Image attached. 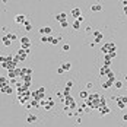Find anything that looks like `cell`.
<instances>
[{
    "mask_svg": "<svg viewBox=\"0 0 127 127\" xmlns=\"http://www.w3.org/2000/svg\"><path fill=\"white\" fill-rule=\"evenodd\" d=\"M115 50H117V45H115V42H113V41L104 42V45L101 47V53H102V54H108V53L115 51Z\"/></svg>",
    "mask_w": 127,
    "mask_h": 127,
    "instance_id": "cell-1",
    "label": "cell"
},
{
    "mask_svg": "<svg viewBox=\"0 0 127 127\" xmlns=\"http://www.w3.org/2000/svg\"><path fill=\"white\" fill-rule=\"evenodd\" d=\"M92 35H94V38H95V40H94L95 44H99V42L104 41V34H102L101 31H97V29H95V31H92Z\"/></svg>",
    "mask_w": 127,
    "mask_h": 127,
    "instance_id": "cell-2",
    "label": "cell"
},
{
    "mask_svg": "<svg viewBox=\"0 0 127 127\" xmlns=\"http://www.w3.org/2000/svg\"><path fill=\"white\" fill-rule=\"evenodd\" d=\"M28 53H29V50H25V48H19V50H18L16 56H18V59H19V61H25Z\"/></svg>",
    "mask_w": 127,
    "mask_h": 127,
    "instance_id": "cell-3",
    "label": "cell"
},
{
    "mask_svg": "<svg viewBox=\"0 0 127 127\" xmlns=\"http://www.w3.org/2000/svg\"><path fill=\"white\" fill-rule=\"evenodd\" d=\"M19 42H21V48H25V50H29L31 48V40L28 37L19 38Z\"/></svg>",
    "mask_w": 127,
    "mask_h": 127,
    "instance_id": "cell-4",
    "label": "cell"
},
{
    "mask_svg": "<svg viewBox=\"0 0 127 127\" xmlns=\"http://www.w3.org/2000/svg\"><path fill=\"white\" fill-rule=\"evenodd\" d=\"M110 72H111V67L110 66H102L101 69H99V76H107L108 73H110Z\"/></svg>",
    "mask_w": 127,
    "mask_h": 127,
    "instance_id": "cell-5",
    "label": "cell"
},
{
    "mask_svg": "<svg viewBox=\"0 0 127 127\" xmlns=\"http://www.w3.org/2000/svg\"><path fill=\"white\" fill-rule=\"evenodd\" d=\"M25 21H26V16H25V15H16V16H15V22L19 24V25H24Z\"/></svg>",
    "mask_w": 127,
    "mask_h": 127,
    "instance_id": "cell-6",
    "label": "cell"
},
{
    "mask_svg": "<svg viewBox=\"0 0 127 127\" xmlns=\"http://www.w3.org/2000/svg\"><path fill=\"white\" fill-rule=\"evenodd\" d=\"M56 21L59 22V24H61V22H64V21H67V13H57L56 15Z\"/></svg>",
    "mask_w": 127,
    "mask_h": 127,
    "instance_id": "cell-7",
    "label": "cell"
},
{
    "mask_svg": "<svg viewBox=\"0 0 127 127\" xmlns=\"http://www.w3.org/2000/svg\"><path fill=\"white\" fill-rule=\"evenodd\" d=\"M70 15L75 18V19H78V18L82 15V12H80V7H73L72 9V12H70Z\"/></svg>",
    "mask_w": 127,
    "mask_h": 127,
    "instance_id": "cell-8",
    "label": "cell"
},
{
    "mask_svg": "<svg viewBox=\"0 0 127 127\" xmlns=\"http://www.w3.org/2000/svg\"><path fill=\"white\" fill-rule=\"evenodd\" d=\"M51 26H42V28H40V34L41 35H51Z\"/></svg>",
    "mask_w": 127,
    "mask_h": 127,
    "instance_id": "cell-9",
    "label": "cell"
},
{
    "mask_svg": "<svg viewBox=\"0 0 127 127\" xmlns=\"http://www.w3.org/2000/svg\"><path fill=\"white\" fill-rule=\"evenodd\" d=\"M110 113H111V110H110L107 105L99 107V114H101V115H107V114H110Z\"/></svg>",
    "mask_w": 127,
    "mask_h": 127,
    "instance_id": "cell-10",
    "label": "cell"
},
{
    "mask_svg": "<svg viewBox=\"0 0 127 127\" xmlns=\"http://www.w3.org/2000/svg\"><path fill=\"white\" fill-rule=\"evenodd\" d=\"M113 86H114V82L108 80V79H107V80H105V82L102 83V89H111Z\"/></svg>",
    "mask_w": 127,
    "mask_h": 127,
    "instance_id": "cell-11",
    "label": "cell"
},
{
    "mask_svg": "<svg viewBox=\"0 0 127 127\" xmlns=\"http://www.w3.org/2000/svg\"><path fill=\"white\" fill-rule=\"evenodd\" d=\"M24 83H28V85H31V82H32V76H29V75H25V76H21L19 78Z\"/></svg>",
    "mask_w": 127,
    "mask_h": 127,
    "instance_id": "cell-12",
    "label": "cell"
},
{
    "mask_svg": "<svg viewBox=\"0 0 127 127\" xmlns=\"http://www.w3.org/2000/svg\"><path fill=\"white\" fill-rule=\"evenodd\" d=\"M73 102H75V99H73V97H70V95H69V97H64V102H63L64 105H67V107H70V105H72V104H73Z\"/></svg>",
    "mask_w": 127,
    "mask_h": 127,
    "instance_id": "cell-13",
    "label": "cell"
},
{
    "mask_svg": "<svg viewBox=\"0 0 127 127\" xmlns=\"http://www.w3.org/2000/svg\"><path fill=\"white\" fill-rule=\"evenodd\" d=\"M111 63H113V59L108 54H104V66H111Z\"/></svg>",
    "mask_w": 127,
    "mask_h": 127,
    "instance_id": "cell-14",
    "label": "cell"
},
{
    "mask_svg": "<svg viewBox=\"0 0 127 127\" xmlns=\"http://www.w3.org/2000/svg\"><path fill=\"white\" fill-rule=\"evenodd\" d=\"M102 9H104V7H102L99 3H97V5H92V6H91V10H92V12H97V13H98V12H102Z\"/></svg>",
    "mask_w": 127,
    "mask_h": 127,
    "instance_id": "cell-15",
    "label": "cell"
},
{
    "mask_svg": "<svg viewBox=\"0 0 127 127\" xmlns=\"http://www.w3.org/2000/svg\"><path fill=\"white\" fill-rule=\"evenodd\" d=\"M2 41H3V45H5V47H10V45H12V40L7 37V35H5V37L2 38Z\"/></svg>",
    "mask_w": 127,
    "mask_h": 127,
    "instance_id": "cell-16",
    "label": "cell"
},
{
    "mask_svg": "<svg viewBox=\"0 0 127 127\" xmlns=\"http://www.w3.org/2000/svg\"><path fill=\"white\" fill-rule=\"evenodd\" d=\"M79 97H80V99H88V97H89V92L86 89H83V91H79Z\"/></svg>",
    "mask_w": 127,
    "mask_h": 127,
    "instance_id": "cell-17",
    "label": "cell"
},
{
    "mask_svg": "<svg viewBox=\"0 0 127 127\" xmlns=\"http://www.w3.org/2000/svg\"><path fill=\"white\" fill-rule=\"evenodd\" d=\"M35 121H37V115H35V114H28V117H26V123L32 124V123H35Z\"/></svg>",
    "mask_w": 127,
    "mask_h": 127,
    "instance_id": "cell-18",
    "label": "cell"
},
{
    "mask_svg": "<svg viewBox=\"0 0 127 127\" xmlns=\"http://www.w3.org/2000/svg\"><path fill=\"white\" fill-rule=\"evenodd\" d=\"M18 101H19V104H21V105H26L28 98H26V97H24V95H18Z\"/></svg>",
    "mask_w": 127,
    "mask_h": 127,
    "instance_id": "cell-19",
    "label": "cell"
},
{
    "mask_svg": "<svg viewBox=\"0 0 127 127\" xmlns=\"http://www.w3.org/2000/svg\"><path fill=\"white\" fill-rule=\"evenodd\" d=\"M54 37H51V35H42V37H41V42H51V40H53Z\"/></svg>",
    "mask_w": 127,
    "mask_h": 127,
    "instance_id": "cell-20",
    "label": "cell"
},
{
    "mask_svg": "<svg viewBox=\"0 0 127 127\" xmlns=\"http://www.w3.org/2000/svg\"><path fill=\"white\" fill-rule=\"evenodd\" d=\"M7 78H9V79H16V78H18L15 69H13V70H7Z\"/></svg>",
    "mask_w": 127,
    "mask_h": 127,
    "instance_id": "cell-21",
    "label": "cell"
},
{
    "mask_svg": "<svg viewBox=\"0 0 127 127\" xmlns=\"http://www.w3.org/2000/svg\"><path fill=\"white\" fill-rule=\"evenodd\" d=\"M72 28H73L75 31H80V22L79 21H75L73 24H72Z\"/></svg>",
    "mask_w": 127,
    "mask_h": 127,
    "instance_id": "cell-22",
    "label": "cell"
},
{
    "mask_svg": "<svg viewBox=\"0 0 127 127\" xmlns=\"http://www.w3.org/2000/svg\"><path fill=\"white\" fill-rule=\"evenodd\" d=\"M24 26H25V31H32V25H31V22L26 19L25 21V24H24Z\"/></svg>",
    "mask_w": 127,
    "mask_h": 127,
    "instance_id": "cell-23",
    "label": "cell"
},
{
    "mask_svg": "<svg viewBox=\"0 0 127 127\" xmlns=\"http://www.w3.org/2000/svg\"><path fill=\"white\" fill-rule=\"evenodd\" d=\"M107 78H108V80H111V82H115V76H114V72L111 70L110 73L107 75Z\"/></svg>",
    "mask_w": 127,
    "mask_h": 127,
    "instance_id": "cell-24",
    "label": "cell"
},
{
    "mask_svg": "<svg viewBox=\"0 0 127 127\" xmlns=\"http://www.w3.org/2000/svg\"><path fill=\"white\" fill-rule=\"evenodd\" d=\"M113 88H115V89H121V88H123V82H121V80H115Z\"/></svg>",
    "mask_w": 127,
    "mask_h": 127,
    "instance_id": "cell-25",
    "label": "cell"
},
{
    "mask_svg": "<svg viewBox=\"0 0 127 127\" xmlns=\"http://www.w3.org/2000/svg\"><path fill=\"white\" fill-rule=\"evenodd\" d=\"M61 67L64 69V72H67V70H70V69H72V64H70V63H63V64H61Z\"/></svg>",
    "mask_w": 127,
    "mask_h": 127,
    "instance_id": "cell-26",
    "label": "cell"
},
{
    "mask_svg": "<svg viewBox=\"0 0 127 127\" xmlns=\"http://www.w3.org/2000/svg\"><path fill=\"white\" fill-rule=\"evenodd\" d=\"M70 89H72V88H69V86L64 88V91H63V95H64V97H69V95H70Z\"/></svg>",
    "mask_w": 127,
    "mask_h": 127,
    "instance_id": "cell-27",
    "label": "cell"
},
{
    "mask_svg": "<svg viewBox=\"0 0 127 127\" xmlns=\"http://www.w3.org/2000/svg\"><path fill=\"white\" fill-rule=\"evenodd\" d=\"M6 35H7V37H9V38H10L12 41H16V40H18V37H16V34H6Z\"/></svg>",
    "mask_w": 127,
    "mask_h": 127,
    "instance_id": "cell-28",
    "label": "cell"
},
{
    "mask_svg": "<svg viewBox=\"0 0 127 127\" xmlns=\"http://www.w3.org/2000/svg\"><path fill=\"white\" fill-rule=\"evenodd\" d=\"M108 56H110V57L114 60V59L117 57V50H115V51H111V53H108Z\"/></svg>",
    "mask_w": 127,
    "mask_h": 127,
    "instance_id": "cell-29",
    "label": "cell"
},
{
    "mask_svg": "<svg viewBox=\"0 0 127 127\" xmlns=\"http://www.w3.org/2000/svg\"><path fill=\"white\" fill-rule=\"evenodd\" d=\"M59 42H60V40H59V38H53V40H51V44H53V45H57Z\"/></svg>",
    "mask_w": 127,
    "mask_h": 127,
    "instance_id": "cell-30",
    "label": "cell"
},
{
    "mask_svg": "<svg viewBox=\"0 0 127 127\" xmlns=\"http://www.w3.org/2000/svg\"><path fill=\"white\" fill-rule=\"evenodd\" d=\"M60 26H61V28H67V26H69V21H64V22H61V24H60Z\"/></svg>",
    "mask_w": 127,
    "mask_h": 127,
    "instance_id": "cell-31",
    "label": "cell"
},
{
    "mask_svg": "<svg viewBox=\"0 0 127 127\" xmlns=\"http://www.w3.org/2000/svg\"><path fill=\"white\" fill-rule=\"evenodd\" d=\"M121 102H124V104H127V97H117Z\"/></svg>",
    "mask_w": 127,
    "mask_h": 127,
    "instance_id": "cell-32",
    "label": "cell"
},
{
    "mask_svg": "<svg viewBox=\"0 0 127 127\" xmlns=\"http://www.w3.org/2000/svg\"><path fill=\"white\" fill-rule=\"evenodd\" d=\"M57 73H59V75H63V73H64V69H63L61 66H60V67H57Z\"/></svg>",
    "mask_w": 127,
    "mask_h": 127,
    "instance_id": "cell-33",
    "label": "cell"
},
{
    "mask_svg": "<svg viewBox=\"0 0 127 127\" xmlns=\"http://www.w3.org/2000/svg\"><path fill=\"white\" fill-rule=\"evenodd\" d=\"M5 61H7L6 56H0V64H2V63H5Z\"/></svg>",
    "mask_w": 127,
    "mask_h": 127,
    "instance_id": "cell-34",
    "label": "cell"
},
{
    "mask_svg": "<svg viewBox=\"0 0 127 127\" xmlns=\"http://www.w3.org/2000/svg\"><path fill=\"white\" fill-rule=\"evenodd\" d=\"M85 32H86V34H92V28H91V26H86V28H85Z\"/></svg>",
    "mask_w": 127,
    "mask_h": 127,
    "instance_id": "cell-35",
    "label": "cell"
},
{
    "mask_svg": "<svg viewBox=\"0 0 127 127\" xmlns=\"http://www.w3.org/2000/svg\"><path fill=\"white\" fill-rule=\"evenodd\" d=\"M69 50H70V45L69 44H64L63 45V51H69Z\"/></svg>",
    "mask_w": 127,
    "mask_h": 127,
    "instance_id": "cell-36",
    "label": "cell"
},
{
    "mask_svg": "<svg viewBox=\"0 0 127 127\" xmlns=\"http://www.w3.org/2000/svg\"><path fill=\"white\" fill-rule=\"evenodd\" d=\"M86 88H88V89H91V88H94V83H92V82H88V83H86Z\"/></svg>",
    "mask_w": 127,
    "mask_h": 127,
    "instance_id": "cell-37",
    "label": "cell"
},
{
    "mask_svg": "<svg viewBox=\"0 0 127 127\" xmlns=\"http://www.w3.org/2000/svg\"><path fill=\"white\" fill-rule=\"evenodd\" d=\"M123 12L127 15V3H124V5H123Z\"/></svg>",
    "mask_w": 127,
    "mask_h": 127,
    "instance_id": "cell-38",
    "label": "cell"
},
{
    "mask_svg": "<svg viewBox=\"0 0 127 127\" xmlns=\"http://www.w3.org/2000/svg\"><path fill=\"white\" fill-rule=\"evenodd\" d=\"M76 21H79V22H80V24H82V22H83V21H85V18H83V16H82V15H80V16H79V18H78V19H76Z\"/></svg>",
    "mask_w": 127,
    "mask_h": 127,
    "instance_id": "cell-39",
    "label": "cell"
},
{
    "mask_svg": "<svg viewBox=\"0 0 127 127\" xmlns=\"http://www.w3.org/2000/svg\"><path fill=\"white\" fill-rule=\"evenodd\" d=\"M66 86H69V88H72V86H73V80H69V82L66 83Z\"/></svg>",
    "mask_w": 127,
    "mask_h": 127,
    "instance_id": "cell-40",
    "label": "cell"
},
{
    "mask_svg": "<svg viewBox=\"0 0 127 127\" xmlns=\"http://www.w3.org/2000/svg\"><path fill=\"white\" fill-rule=\"evenodd\" d=\"M82 123V120H80V117H76V124H80Z\"/></svg>",
    "mask_w": 127,
    "mask_h": 127,
    "instance_id": "cell-41",
    "label": "cell"
},
{
    "mask_svg": "<svg viewBox=\"0 0 127 127\" xmlns=\"http://www.w3.org/2000/svg\"><path fill=\"white\" fill-rule=\"evenodd\" d=\"M26 108H28V110H31V108H32V105H31V102H26Z\"/></svg>",
    "mask_w": 127,
    "mask_h": 127,
    "instance_id": "cell-42",
    "label": "cell"
},
{
    "mask_svg": "<svg viewBox=\"0 0 127 127\" xmlns=\"http://www.w3.org/2000/svg\"><path fill=\"white\" fill-rule=\"evenodd\" d=\"M123 120H124V121H127V114H124V115H123Z\"/></svg>",
    "mask_w": 127,
    "mask_h": 127,
    "instance_id": "cell-43",
    "label": "cell"
},
{
    "mask_svg": "<svg viewBox=\"0 0 127 127\" xmlns=\"http://www.w3.org/2000/svg\"><path fill=\"white\" fill-rule=\"evenodd\" d=\"M2 3H3V5H6V3H7V0H2Z\"/></svg>",
    "mask_w": 127,
    "mask_h": 127,
    "instance_id": "cell-44",
    "label": "cell"
},
{
    "mask_svg": "<svg viewBox=\"0 0 127 127\" xmlns=\"http://www.w3.org/2000/svg\"><path fill=\"white\" fill-rule=\"evenodd\" d=\"M124 3H127V0H123V5H124Z\"/></svg>",
    "mask_w": 127,
    "mask_h": 127,
    "instance_id": "cell-45",
    "label": "cell"
}]
</instances>
